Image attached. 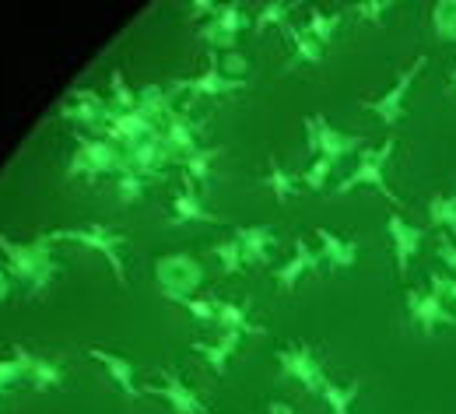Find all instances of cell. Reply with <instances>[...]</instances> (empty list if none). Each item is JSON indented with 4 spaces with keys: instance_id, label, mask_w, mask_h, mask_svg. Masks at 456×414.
I'll list each match as a JSON object with an SVG mask.
<instances>
[{
    "instance_id": "cell-1",
    "label": "cell",
    "mask_w": 456,
    "mask_h": 414,
    "mask_svg": "<svg viewBox=\"0 0 456 414\" xmlns=\"http://www.w3.org/2000/svg\"><path fill=\"white\" fill-rule=\"evenodd\" d=\"M0 253H4V267L11 274L14 285L25 288L28 298H39L57 278L60 264L53 256V242L43 236H36L32 242H18V239H7L0 232Z\"/></svg>"
},
{
    "instance_id": "cell-2",
    "label": "cell",
    "mask_w": 456,
    "mask_h": 414,
    "mask_svg": "<svg viewBox=\"0 0 456 414\" xmlns=\"http://www.w3.org/2000/svg\"><path fill=\"white\" fill-rule=\"evenodd\" d=\"M50 242H77V246H85V249H92V253H99L106 264H110V271H113V278L119 285H126V267H123V242L126 236L123 232H116L110 225H99V222H88V225H67V229H53V232H46Z\"/></svg>"
},
{
    "instance_id": "cell-3",
    "label": "cell",
    "mask_w": 456,
    "mask_h": 414,
    "mask_svg": "<svg viewBox=\"0 0 456 414\" xmlns=\"http://www.w3.org/2000/svg\"><path fill=\"white\" fill-rule=\"evenodd\" d=\"M74 158L67 166V176H88V179H99V176H123L130 166H126V155L123 148L106 141V137H88V134H74Z\"/></svg>"
},
{
    "instance_id": "cell-4",
    "label": "cell",
    "mask_w": 456,
    "mask_h": 414,
    "mask_svg": "<svg viewBox=\"0 0 456 414\" xmlns=\"http://www.w3.org/2000/svg\"><path fill=\"white\" fill-rule=\"evenodd\" d=\"M394 151H397V141H394V137L383 141L379 148H365V151L358 155V166L338 183V193H351V190H358V186H372V190H379L387 200H394L397 207H403V200L387 186V166H390Z\"/></svg>"
},
{
    "instance_id": "cell-5",
    "label": "cell",
    "mask_w": 456,
    "mask_h": 414,
    "mask_svg": "<svg viewBox=\"0 0 456 414\" xmlns=\"http://www.w3.org/2000/svg\"><path fill=\"white\" fill-rule=\"evenodd\" d=\"M305 123V148L313 151V158H330L341 162L347 155H362L369 144L358 134H341L338 126H330V119L323 113H309L302 119Z\"/></svg>"
},
{
    "instance_id": "cell-6",
    "label": "cell",
    "mask_w": 456,
    "mask_h": 414,
    "mask_svg": "<svg viewBox=\"0 0 456 414\" xmlns=\"http://www.w3.org/2000/svg\"><path fill=\"white\" fill-rule=\"evenodd\" d=\"M155 285L162 288V296L169 302L190 298L204 285V267L190 253H166L155 260Z\"/></svg>"
},
{
    "instance_id": "cell-7",
    "label": "cell",
    "mask_w": 456,
    "mask_h": 414,
    "mask_svg": "<svg viewBox=\"0 0 456 414\" xmlns=\"http://www.w3.org/2000/svg\"><path fill=\"white\" fill-rule=\"evenodd\" d=\"M278 369H281V379H295L305 394H323V386L330 383L327 372H323V361L316 358L313 345L305 341H295V345H285L278 348Z\"/></svg>"
},
{
    "instance_id": "cell-8",
    "label": "cell",
    "mask_w": 456,
    "mask_h": 414,
    "mask_svg": "<svg viewBox=\"0 0 456 414\" xmlns=\"http://www.w3.org/2000/svg\"><path fill=\"white\" fill-rule=\"evenodd\" d=\"M407 316L414 320V327L432 337L439 327H456V313L446 305V298L439 292H421V288H407Z\"/></svg>"
},
{
    "instance_id": "cell-9",
    "label": "cell",
    "mask_w": 456,
    "mask_h": 414,
    "mask_svg": "<svg viewBox=\"0 0 456 414\" xmlns=\"http://www.w3.org/2000/svg\"><path fill=\"white\" fill-rule=\"evenodd\" d=\"M242 28H253V21L246 18V11H242L239 4H222L218 14H215L208 25H200V39L211 46V53H218V50H222V53H232Z\"/></svg>"
},
{
    "instance_id": "cell-10",
    "label": "cell",
    "mask_w": 456,
    "mask_h": 414,
    "mask_svg": "<svg viewBox=\"0 0 456 414\" xmlns=\"http://www.w3.org/2000/svg\"><path fill=\"white\" fill-rule=\"evenodd\" d=\"M421 67H425V57H414V63L400 74L397 81H394V88H387L379 99H365L362 106L369 110V113H376L383 126H397L400 119H403V106H407V92H411V85H414V77L421 74Z\"/></svg>"
},
{
    "instance_id": "cell-11",
    "label": "cell",
    "mask_w": 456,
    "mask_h": 414,
    "mask_svg": "<svg viewBox=\"0 0 456 414\" xmlns=\"http://www.w3.org/2000/svg\"><path fill=\"white\" fill-rule=\"evenodd\" d=\"M57 113L63 119H70V123H85V126H92L95 137H99V130H106V123H110V117H113V106H110V99H102V95L92 92V88H74Z\"/></svg>"
},
{
    "instance_id": "cell-12",
    "label": "cell",
    "mask_w": 456,
    "mask_h": 414,
    "mask_svg": "<svg viewBox=\"0 0 456 414\" xmlns=\"http://www.w3.org/2000/svg\"><path fill=\"white\" fill-rule=\"evenodd\" d=\"M242 88H246V81H235V77H225V74H222V57H218V53H211L204 74L172 81V92H190L193 99H208V95L218 99V95H232V92H242Z\"/></svg>"
},
{
    "instance_id": "cell-13",
    "label": "cell",
    "mask_w": 456,
    "mask_h": 414,
    "mask_svg": "<svg viewBox=\"0 0 456 414\" xmlns=\"http://www.w3.org/2000/svg\"><path fill=\"white\" fill-rule=\"evenodd\" d=\"M159 376H162V383H159V386H155V383H151V386H144V394L162 397V401L172 408V414H211L208 411V404L200 401V394H197V390H190L175 369H162Z\"/></svg>"
},
{
    "instance_id": "cell-14",
    "label": "cell",
    "mask_w": 456,
    "mask_h": 414,
    "mask_svg": "<svg viewBox=\"0 0 456 414\" xmlns=\"http://www.w3.org/2000/svg\"><path fill=\"white\" fill-rule=\"evenodd\" d=\"M11 358L21 365L25 383H28L32 390H43V394H50V390H63V369H60L53 358L32 355L25 345H14V348H11Z\"/></svg>"
},
{
    "instance_id": "cell-15",
    "label": "cell",
    "mask_w": 456,
    "mask_h": 414,
    "mask_svg": "<svg viewBox=\"0 0 456 414\" xmlns=\"http://www.w3.org/2000/svg\"><path fill=\"white\" fill-rule=\"evenodd\" d=\"M387 232H390V242H394V260H397V274L407 278L411 271V260L418 256V249L425 246V229L421 225H411L403 215H390L387 218Z\"/></svg>"
},
{
    "instance_id": "cell-16",
    "label": "cell",
    "mask_w": 456,
    "mask_h": 414,
    "mask_svg": "<svg viewBox=\"0 0 456 414\" xmlns=\"http://www.w3.org/2000/svg\"><path fill=\"white\" fill-rule=\"evenodd\" d=\"M85 355L106 369V376L119 386V394H123L126 401L144 397V390L137 386V365H134L126 355H113V352H106V348H85Z\"/></svg>"
},
{
    "instance_id": "cell-17",
    "label": "cell",
    "mask_w": 456,
    "mask_h": 414,
    "mask_svg": "<svg viewBox=\"0 0 456 414\" xmlns=\"http://www.w3.org/2000/svg\"><path fill=\"white\" fill-rule=\"evenodd\" d=\"M162 137H166L169 151L175 155V162H183V158H190L193 151H200V148H204V144H200V123H193L186 110H175V113L166 119Z\"/></svg>"
},
{
    "instance_id": "cell-18",
    "label": "cell",
    "mask_w": 456,
    "mask_h": 414,
    "mask_svg": "<svg viewBox=\"0 0 456 414\" xmlns=\"http://www.w3.org/2000/svg\"><path fill=\"white\" fill-rule=\"evenodd\" d=\"M232 239L239 242V249H242V264L246 267H267L271 264V249H274V229L271 225H239Z\"/></svg>"
},
{
    "instance_id": "cell-19",
    "label": "cell",
    "mask_w": 456,
    "mask_h": 414,
    "mask_svg": "<svg viewBox=\"0 0 456 414\" xmlns=\"http://www.w3.org/2000/svg\"><path fill=\"white\" fill-rule=\"evenodd\" d=\"M169 218L175 225H190V222H200V225H218L222 218L211 211V207H204V197L197 193V186L193 183H186L183 179V190L172 197L169 204Z\"/></svg>"
},
{
    "instance_id": "cell-20",
    "label": "cell",
    "mask_w": 456,
    "mask_h": 414,
    "mask_svg": "<svg viewBox=\"0 0 456 414\" xmlns=\"http://www.w3.org/2000/svg\"><path fill=\"white\" fill-rule=\"evenodd\" d=\"M320 260H323V256H320V253H313L305 239H295L291 260H285V264L274 271V281H278V288H281L285 296H288V292H295V288H298V281L320 267Z\"/></svg>"
},
{
    "instance_id": "cell-21",
    "label": "cell",
    "mask_w": 456,
    "mask_h": 414,
    "mask_svg": "<svg viewBox=\"0 0 456 414\" xmlns=\"http://www.w3.org/2000/svg\"><path fill=\"white\" fill-rule=\"evenodd\" d=\"M239 345H242V334H235V330H218L215 341H193L190 348L211 365L215 376H225L228 361H232V355L239 352Z\"/></svg>"
},
{
    "instance_id": "cell-22",
    "label": "cell",
    "mask_w": 456,
    "mask_h": 414,
    "mask_svg": "<svg viewBox=\"0 0 456 414\" xmlns=\"http://www.w3.org/2000/svg\"><path fill=\"white\" fill-rule=\"evenodd\" d=\"M313 236L320 239V256H323V264L330 271H351L358 264V246L351 239H341L330 229H316Z\"/></svg>"
},
{
    "instance_id": "cell-23",
    "label": "cell",
    "mask_w": 456,
    "mask_h": 414,
    "mask_svg": "<svg viewBox=\"0 0 456 414\" xmlns=\"http://www.w3.org/2000/svg\"><path fill=\"white\" fill-rule=\"evenodd\" d=\"M172 99H175L172 85H144V88L137 92V113L148 117L155 126H166V119L175 113Z\"/></svg>"
},
{
    "instance_id": "cell-24",
    "label": "cell",
    "mask_w": 456,
    "mask_h": 414,
    "mask_svg": "<svg viewBox=\"0 0 456 414\" xmlns=\"http://www.w3.org/2000/svg\"><path fill=\"white\" fill-rule=\"evenodd\" d=\"M222 151L225 148H218V144H204L200 151H193L190 158H183L179 166H183V173H186V183H200V186H211V179H215V162L222 158Z\"/></svg>"
},
{
    "instance_id": "cell-25",
    "label": "cell",
    "mask_w": 456,
    "mask_h": 414,
    "mask_svg": "<svg viewBox=\"0 0 456 414\" xmlns=\"http://www.w3.org/2000/svg\"><path fill=\"white\" fill-rule=\"evenodd\" d=\"M218 330H235L242 337L246 334H253V337L264 334V327L249 320V309L239 305V302H228V298H218Z\"/></svg>"
},
{
    "instance_id": "cell-26",
    "label": "cell",
    "mask_w": 456,
    "mask_h": 414,
    "mask_svg": "<svg viewBox=\"0 0 456 414\" xmlns=\"http://www.w3.org/2000/svg\"><path fill=\"white\" fill-rule=\"evenodd\" d=\"M264 186L274 193V200H278V204H288V200L298 193V186H302V183H298L295 173H288L285 166L271 155V158H267V176H264Z\"/></svg>"
},
{
    "instance_id": "cell-27",
    "label": "cell",
    "mask_w": 456,
    "mask_h": 414,
    "mask_svg": "<svg viewBox=\"0 0 456 414\" xmlns=\"http://www.w3.org/2000/svg\"><path fill=\"white\" fill-rule=\"evenodd\" d=\"M281 32H285L288 43H291V50H295L291 67H295V63H323V46H320L305 28H298V25H291V21H288Z\"/></svg>"
},
{
    "instance_id": "cell-28",
    "label": "cell",
    "mask_w": 456,
    "mask_h": 414,
    "mask_svg": "<svg viewBox=\"0 0 456 414\" xmlns=\"http://www.w3.org/2000/svg\"><path fill=\"white\" fill-rule=\"evenodd\" d=\"M341 21H344V14L341 11H334V14H323L320 7H313L309 11V21H305V32L327 50L330 43H334V36H338V28H341Z\"/></svg>"
},
{
    "instance_id": "cell-29",
    "label": "cell",
    "mask_w": 456,
    "mask_h": 414,
    "mask_svg": "<svg viewBox=\"0 0 456 414\" xmlns=\"http://www.w3.org/2000/svg\"><path fill=\"white\" fill-rule=\"evenodd\" d=\"M358 390H362V383L354 379V383H327L323 386V404L330 408V414H354L351 411V404H354V397H358Z\"/></svg>"
},
{
    "instance_id": "cell-30",
    "label": "cell",
    "mask_w": 456,
    "mask_h": 414,
    "mask_svg": "<svg viewBox=\"0 0 456 414\" xmlns=\"http://www.w3.org/2000/svg\"><path fill=\"white\" fill-rule=\"evenodd\" d=\"M428 222H432L436 229H446V232H453L456 236V197L453 193H436V197L428 200Z\"/></svg>"
},
{
    "instance_id": "cell-31",
    "label": "cell",
    "mask_w": 456,
    "mask_h": 414,
    "mask_svg": "<svg viewBox=\"0 0 456 414\" xmlns=\"http://www.w3.org/2000/svg\"><path fill=\"white\" fill-rule=\"evenodd\" d=\"M110 106L116 113H134L137 110V92L126 85L119 67H113V74H110Z\"/></svg>"
},
{
    "instance_id": "cell-32",
    "label": "cell",
    "mask_w": 456,
    "mask_h": 414,
    "mask_svg": "<svg viewBox=\"0 0 456 414\" xmlns=\"http://www.w3.org/2000/svg\"><path fill=\"white\" fill-rule=\"evenodd\" d=\"M432 32L443 43H456V0H439L432 4Z\"/></svg>"
},
{
    "instance_id": "cell-33",
    "label": "cell",
    "mask_w": 456,
    "mask_h": 414,
    "mask_svg": "<svg viewBox=\"0 0 456 414\" xmlns=\"http://www.w3.org/2000/svg\"><path fill=\"white\" fill-rule=\"evenodd\" d=\"M179 305H183L200 327H218V298L190 296V298H179Z\"/></svg>"
},
{
    "instance_id": "cell-34",
    "label": "cell",
    "mask_w": 456,
    "mask_h": 414,
    "mask_svg": "<svg viewBox=\"0 0 456 414\" xmlns=\"http://www.w3.org/2000/svg\"><path fill=\"white\" fill-rule=\"evenodd\" d=\"M288 11H291V4H285V0H271V4H264L260 14H256V21H253V32L260 36V32H267L271 25H281V28H285Z\"/></svg>"
},
{
    "instance_id": "cell-35",
    "label": "cell",
    "mask_w": 456,
    "mask_h": 414,
    "mask_svg": "<svg viewBox=\"0 0 456 414\" xmlns=\"http://www.w3.org/2000/svg\"><path fill=\"white\" fill-rule=\"evenodd\" d=\"M211 256H218V264H222V274H239L246 264H242V249H239V242L235 239H222V242H215L211 246Z\"/></svg>"
},
{
    "instance_id": "cell-36",
    "label": "cell",
    "mask_w": 456,
    "mask_h": 414,
    "mask_svg": "<svg viewBox=\"0 0 456 414\" xmlns=\"http://www.w3.org/2000/svg\"><path fill=\"white\" fill-rule=\"evenodd\" d=\"M144 186H148V179L141 176V173H134V169H126L123 176H116V190H119V200L130 207V204H137L141 197H144Z\"/></svg>"
},
{
    "instance_id": "cell-37",
    "label": "cell",
    "mask_w": 456,
    "mask_h": 414,
    "mask_svg": "<svg viewBox=\"0 0 456 414\" xmlns=\"http://www.w3.org/2000/svg\"><path fill=\"white\" fill-rule=\"evenodd\" d=\"M334 166H338V162H330V158H313V166H309L305 173H298V183H302L305 190H323L327 179L334 176Z\"/></svg>"
},
{
    "instance_id": "cell-38",
    "label": "cell",
    "mask_w": 456,
    "mask_h": 414,
    "mask_svg": "<svg viewBox=\"0 0 456 414\" xmlns=\"http://www.w3.org/2000/svg\"><path fill=\"white\" fill-rule=\"evenodd\" d=\"M390 7H394L390 0H362V4H354L358 18H362V21H372V25H383Z\"/></svg>"
},
{
    "instance_id": "cell-39",
    "label": "cell",
    "mask_w": 456,
    "mask_h": 414,
    "mask_svg": "<svg viewBox=\"0 0 456 414\" xmlns=\"http://www.w3.org/2000/svg\"><path fill=\"white\" fill-rule=\"evenodd\" d=\"M18 383H25V372H21V365H18L14 358H4V361H0V397H4L7 390H14Z\"/></svg>"
},
{
    "instance_id": "cell-40",
    "label": "cell",
    "mask_w": 456,
    "mask_h": 414,
    "mask_svg": "<svg viewBox=\"0 0 456 414\" xmlns=\"http://www.w3.org/2000/svg\"><path fill=\"white\" fill-rule=\"evenodd\" d=\"M222 74L225 77H235V81H246V74H249V60L242 57L239 50H232L222 57Z\"/></svg>"
},
{
    "instance_id": "cell-41",
    "label": "cell",
    "mask_w": 456,
    "mask_h": 414,
    "mask_svg": "<svg viewBox=\"0 0 456 414\" xmlns=\"http://www.w3.org/2000/svg\"><path fill=\"white\" fill-rule=\"evenodd\" d=\"M428 285H432V292H439L443 298L456 302V278L453 274H439V271H436V274L428 278Z\"/></svg>"
},
{
    "instance_id": "cell-42",
    "label": "cell",
    "mask_w": 456,
    "mask_h": 414,
    "mask_svg": "<svg viewBox=\"0 0 456 414\" xmlns=\"http://www.w3.org/2000/svg\"><path fill=\"white\" fill-rule=\"evenodd\" d=\"M436 253H439V260H443V264H446V267L456 274V246H453V242H450V239H443Z\"/></svg>"
},
{
    "instance_id": "cell-43",
    "label": "cell",
    "mask_w": 456,
    "mask_h": 414,
    "mask_svg": "<svg viewBox=\"0 0 456 414\" xmlns=\"http://www.w3.org/2000/svg\"><path fill=\"white\" fill-rule=\"evenodd\" d=\"M7 296H11V274H7V267L0 264V305L7 302Z\"/></svg>"
},
{
    "instance_id": "cell-44",
    "label": "cell",
    "mask_w": 456,
    "mask_h": 414,
    "mask_svg": "<svg viewBox=\"0 0 456 414\" xmlns=\"http://www.w3.org/2000/svg\"><path fill=\"white\" fill-rule=\"evenodd\" d=\"M267 414H295V411H291V404H285V401H271Z\"/></svg>"
},
{
    "instance_id": "cell-45",
    "label": "cell",
    "mask_w": 456,
    "mask_h": 414,
    "mask_svg": "<svg viewBox=\"0 0 456 414\" xmlns=\"http://www.w3.org/2000/svg\"><path fill=\"white\" fill-rule=\"evenodd\" d=\"M450 88H453V95H456V63L450 67Z\"/></svg>"
}]
</instances>
